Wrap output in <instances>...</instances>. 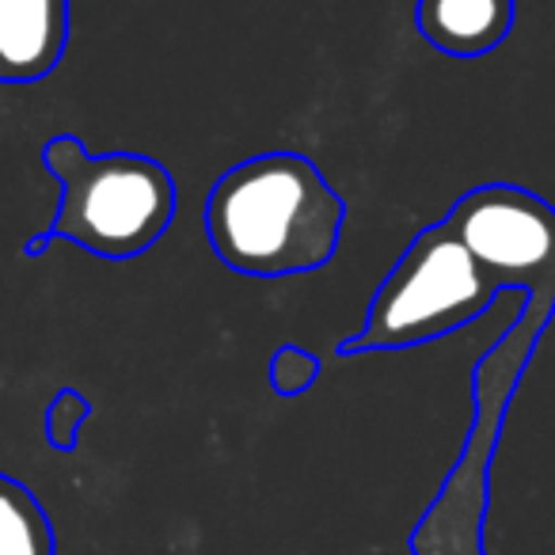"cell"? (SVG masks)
I'll return each mask as SVG.
<instances>
[{
  "label": "cell",
  "instance_id": "obj_2",
  "mask_svg": "<svg viewBox=\"0 0 555 555\" xmlns=\"http://www.w3.org/2000/svg\"><path fill=\"white\" fill-rule=\"evenodd\" d=\"M42 164L62 186V202L24 255H42L54 240L85 247L100 259L145 255L176 221V179L145 153H88L85 141L57 133L42 145Z\"/></svg>",
  "mask_w": 555,
  "mask_h": 555
},
{
  "label": "cell",
  "instance_id": "obj_7",
  "mask_svg": "<svg viewBox=\"0 0 555 555\" xmlns=\"http://www.w3.org/2000/svg\"><path fill=\"white\" fill-rule=\"evenodd\" d=\"M517 20L514 0H418L415 27L449 57H483L509 39Z\"/></svg>",
  "mask_w": 555,
  "mask_h": 555
},
{
  "label": "cell",
  "instance_id": "obj_4",
  "mask_svg": "<svg viewBox=\"0 0 555 555\" xmlns=\"http://www.w3.org/2000/svg\"><path fill=\"white\" fill-rule=\"evenodd\" d=\"M446 224L494 274L502 289L521 286L529 301H555V209L514 183L461 194Z\"/></svg>",
  "mask_w": 555,
  "mask_h": 555
},
{
  "label": "cell",
  "instance_id": "obj_3",
  "mask_svg": "<svg viewBox=\"0 0 555 555\" xmlns=\"http://www.w3.org/2000/svg\"><path fill=\"white\" fill-rule=\"evenodd\" d=\"M499 289L491 270L446 221L426 224L377 286L362 332L335 343V354L354 358L446 339L483 317Z\"/></svg>",
  "mask_w": 555,
  "mask_h": 555
},
{
  "label": "cell",
  "instance_id": "obj_10",
  "mask_svg": "<svg viewBox=\"0 0 555 555\" xmlns=\"http://www.w3.org/2000/svg\"><path fill=\"white\" fill-rule=\"evenodd\" d=\"M92 415V403L77 392V388H62L47 408V441L62 453H69L80 438V426Z\"/></svg>",
  "mask_w": 555,
  "mask_h": 555
},
{
  "label": "cell",
  "instance_id": "obj_8",
  "mask_svg": "<svg viewBox=\"0 0 555 555\" xmlns=\"http://www.w3.org/2000/svg\"><path fill=\"white\" fill-rule=\"evenodd\" d=\"M0 555H57L54 525L31 487L0 472Z\"/></svg>",
  "mask_w": 555,
  "mask_h": 555
},
{
  "label": "cell",
  "instance_id": "obj_1",
  "mask_svg": "<svg viewBox=\"0 0 555 555\" xmlns=\"http://www.w3.org/2000/svg\"><path fill=\"white\" fill-rule=\"evenodd\" d=\"M347 202L301 153H259L232 164L206 198L214 255L244 278H289L339 251Z\"/></svg>",
  "mask_w": 555,
  "mask_h": 555
},
{
  "label": "cell",
  "instance_id": "obj_6",
  "mask_svg": "<svg viewBox=\"0 0 555 555\" xmlns=\"http://www.w3.org/2000/svg\"><path fill=\"white\" fill-rule=\"evenodd\" d=\"M69 47V0H0V85H39Z\"/></svg>",
  "mask_w": 555,
  "mask_h": 555
},
{
  "label": "cell",
  "instance_id": "obj_9",
  "mask_svg": "<svg viewBox=\"0 0 555 555\" xmlns=\"http://www.w3.org/2000/svg\"><path fill=\"white\" fill-rule=\"evenodd\" d=\"M320 377V358L305 347H278L274 358H270V388L274 396H301L317 385Z\"/></svg>",
  "mask_w": 555,
  "mask_h": 555
},
{
  "label": "cell",
  "instance_id": "obj_5",
  "mask_svg": "<svg viewBox=\"0 0 555 555\" xmlns=\"http://www.w3.org/2000/svg\"><path fill=\"white\" fill-rule=\"evenodd\" d=\"M506 388L476 385V426H472L456 468L438 499L411 529V555H487V502H491V461L509 403Z\"/></svg>",
  "mask_w": 555,
  "mask_h": 555
}]
</instances>
